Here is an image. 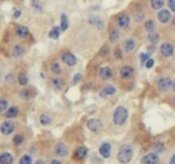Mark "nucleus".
Returning a JSON list of instances; mask_svg holds the SVG:
<instances>
[{"instance_id": "1", "label": "nucleus", "mask_w": 175, "mask_h": 164, "mask_svg": "<svg viewBox=\"0 0 175 164\" xmlns=\"http://www.w3.org/2000/svg\"><path fill=\"white\" fill-rule=\"evenodd\" d=\"M133 157V150L132 147L129 145H123L117 153V160L122 164H128Z\"/></svg>"}, {"instance_id": "2", "label": "nucleus", "mask_w": 175, "mask_h": 164, "mask_svg": "<svg viewBox=\"0 0 175 164\" xmlns=\"http://www.w3.org/2000/svg\"><path fill=\"white\" fill-rule=\"evenodd\" d=\"M128 119V109L125 106H119L113 113V122L116 125H123Z\"/></svg>"}, {"instance_id": "3", "label": "nucleus", "mask_w": 175, "mask_h": 164, "mask_svg": "<svg viewBox=\"0 0 175 164\" xmlns=\"http://www.w3.org/2000/svg\"><path fill=\"white\" fill-rule=\"evenodd\" d=\"M87 127L88 129L91 130L92 132H99L101 128H102V122L99 119H90L87 122Z\"/></svg>"}, {"instance_id": "4", "label": "nucleus", "mask_w": 175, "mask_h": 164, "mask_svg": "<svg viewBox=\"0 0 175 164\" xmlns=\"http://www.w3.org/2000/svg\"><path fill=\"white\" fill-rule=\"evenodd\" d=\"M15 130V124L12 121H4L0 125V132L3 135H9L12 134Z\"/></svg>"}, {"instance_id": "5", "label": "nucleus", "mask_w": 175, "mask_h": 164, "mask_svg": "<svg viewBox=\"0 0 175 164\" xmlns=\"http://www.w3.org/2000/svg\"><path fill=\"white\" fill-rule=\"evenodd\" d=\"M160 158L156 153H149L141 159V162L143 164H158Z\"/></svg>"}, {"instance_id": "6", "label": "nucleus", "mask_w": 175, "mask_h": 164, "mask_svg": "<svg viewBox=\"0 0 175 164\" xmlns=\"http://www.w3.org/2000/svg\"><path fill=\"white\" fill-rule=\"evenodd\" d=\"M116 93V88L114 87L113 85H108L106 87H104V88L100 91V96L102 97V98H106V97H109V96H112Z\"/></svg>"}, {"instance_id": "7", "label": "nucleus", "mask_w": 175, "mask_h": 164, "mask_svg": "<svg viewBox=\"0 0 175 164\" xmlns=\"http://www.w3.org/2000/svg\"><path fill=\"white\" fill-rule=\"evenodd\" d=\"M160 51H161V54H162L164 57H170V56H172V54H173L174 48H173V46L171 45L170 42H165V43H163L162 46H161Z\"/></svg>"}, {"instance_id": "8", "label": "nucleus", "mask_w": 175, "mask_h": 164, "mask_svg": "<svg viewBox=\"0 0 175 164\" xmlns=\"http://www.w3.org/2000/svg\"><path fill=\"white\" fill-rule=\"evenodd\" d=\"M158 85H159V88L161 91L166 92L170 89V87H172V81H171L169 78H162V79H160Z\"/></svg>"}, {"instance_id": "9", "label": "nucleus", "mask_w": 175, "mask_h": 164, "mask_svg": "<svg viewBox=\"0 0 175 164\" xmlns=\"http://www.w3.org/2000/svg\"><path fill=\"white\" fill-rule=\"evenodd\" d=\"M99 153L103 158H109L111 153V146L108 142H104L99 148Z\"/></svg>"}, {"instance_id": "10", "label": "nucleus", "mask_w": 175, "mask_h": 164, "mask_svg": "<svg viewBox=\"0 0 175 164\" xmlns=\"http://www.w3.org/2000/svg\"><path fill=\"white\" fill-rule=\"evenodd\" d=\"M62 61L68 66H73L76 64V58L75 56L71 53H65L62 55Z\"/></svg>"}, {"instance_id": "11", "label": "nucleus", "mask_w": 175, "mask_h": 164, "mask_svg": "<svg viewBox=\"0 0 175 164\" xmlns=\"http://www.w3.org/2000/svg\"><path fill=\"white\" fill-rule=\"evenodd\" d=\"M55 152H56L57 155L60 156V157H66L67 155H68L69 151H68V148H67V146L65 145V143L60 142L56 146Z\"/></svg>"}, {"instance_id": "12", "label": "nucleus", "mask_w": 175, "mask_h": 164, "mask_svg": "<svg viewBox=\"0 0 175 164\" xmlns=\"http://www.w3.org/2000/svg\"><path fill=\"white\" fill-rule=\"evenodd\" d=\"M171 19V14L170 12L168 11V9H162V11L159 12V14H158V20L163 23V24H166L170 21Z\"/></svg>"}, {"instance_id": "13", "label": "nucleus", "mask_w": 175, "mask_h": 164, "mask_svg": "<svg viewBox=\"0 0 175 164\" xmlns=\"http://www.w3.org/2000/svg\"><path fill=\"white\" fill-rule=\"evenodd\" d=\"M120 75L122 76L123 79L125 80H129L134 75V70L132 67H130V66H123L122 68L120 70Z\"/></svg>"}, {"instance_id": "14", "label": "nucleus", "mask_w": 175, "mask_h": 164, "mask_svg": "<svg viewBox=\"0 0 175 164\" xmlns=\"http://www.w3.org/2000/svg\"><path fill=\"white\" fill-rule=\"evenodd\" d=\"M99 76L104 81H107V80H110L112 78V70L108 66L106 67H102L99 70Z\"/></svg>"}, {"instance_id": "15", "label": "nucleus", "mask_w": 175, "mask_h": 164, "mask_svg": "<svg viewBox=\"0 0 175 164\" xmlns=\"http://www.w3.org/2000/svg\"><path fill=\"white\" fill-rule=\"evenodd\" d=\"M117 25H119L120 28L122 29H126L128 26L130 25V17L128 15H122L119 17L117 19Z\"/></svg>"}, {"instance_id": "16", "label": "nucleus", "mask_w": 175, "mask_h": 164, "mask_svg": "<svg viewBox=\"0 0 175 164\" xmlns=\"http://www.w3.org/2000/svg\"><path fill=\"white\" fill-rule=\"evenodd\" d=\"M87 154H88V149L86 148V147H83V146L78 147L74 152V158L78 159V160H82L83 158H86Z\"/></svg>"}, {"instance_id": "17", "label": "nucleus", "mask_w": 175, "mask_h": 164, "mask_svg": "<svg viewBox=\"0 0 175 164\" xmlns=\"http://www.w3.org/2000/svg\"><path fill=\"white\" fill-rule=\"evenodd\" d=\"M16 34L20 38H25L29 35V29L26 26H18L16 28Z\"/></svg>"}, {"instance_id": "18", "label": "nucleus", "mask_w": 175, "mask_h": 164, "mask_svg": "<svg viewBox=\"0 0 175 164\" xmlns=\"http://www.w3.org/2000/svg\"><path fill=\"white\" fill-rule=\"evenodd\" d=\"M13 163V157L12 154L7 152H4L0 155V164H12Z\"/></svg>"}, {"instance_id": "19", "label": "nucleus", "mask_w": 175, "mask_h": 164, "mask_svg": "<svg viewBox=\"0 0 175 164\" xmlns=\"http://www.w3.org/2000/svg\"><path fill=\"white\" fill-rule=\"evenodd\" d=\"M24 53H25V50L21 45H16L13 46V49H12V56L13 57L20 58V57H22L24 55Z\"/></svg>"}, {"instance_id": "20", "label": "nucleus", "mask_w": 175, "mask_h": 164, "mask_svg": "<svg viewBox=\"0 0 175 164\" xmlns=\"http://www.w3.org/2000/svg\"><path fill=\"white\" fill-rule=\"evenodd\" d=\"M135 46H136V42H135V39H134V38L127 39L126 42H125V50H126V52L127 53H131L134 49H135Z\"/></svg>"}, {"instance_id": "21", "label": "nucleus", "mask_w": 175, "mask_h": 164, "mask_svg": "<svg viewBox=\"0 0 175 164\" xmlns=\"http://www.w3.org/2000/svg\"><path fill=\"white\" fill-rule=\"evenodd\" d=\"M60 32H61V29H60L58 26H55V27L50 30V33H49L50 38H52V39H58L59 36H60Z\"/></svg>"}, {"instance_id": "22", "label": "nucleus", "mask_w": 175, "mask_h": 164, "mask_svg": "<svg viewBox=\"0 0 175 164\" xmlns=\"http://www.w3.org/2000/svg\"><path fill=\"white\" fill-rule=\"evenodd\" d=\"M69 26V22H68V18L65 14H62L61 16V26H60V29L61 31H66L67 28Z\"/></svg>"}, {"instance_id": "23", "label": "nucleus", "mask_w": 175, "mask_h": 164, "mask_svg": "<svg viewBox=\"0 0 175 164\" xmlns=\"http://www.w3.org/2000/svg\"><path fill=\"white\" fill-rule=\"evenodd\" d=\"M52 85L55 89L57 90H61L63 87H64V82L63 80L59 79V78H55L52 80Z\"/></svg>"}, {"instance_id": "24", "label": "nucleus", "mask_w": 175, "mask_h": 164, "mask_svg": "<svg viewBox=\"0 0 175 164\" xmlns=\"http://www.w3.org/2000/svg\"><path fill=\"white\" fill-rule=\"evenodd\" d=\"M18 113H19L18 108H16V106H12V108H9L7 109L5 116H6V118H15V117L18 116Z\"/></svg>"}, {"instance_id": "25", "label": "nucleus", "mask_w": 175, "mask_h": 164, "mask_svg": "<svg viewBox=\"0 0 175 164\" xmlns=\"http://www.w3.org/2000/svg\"><path fill=\"white\" fill-rule=\"evenodd\" d=\"M165 0H150V5L154 9H160L163 7Z\"/></svg>"}, {"instance_id": "26", "label": "nucleus", "mask_w": 175, "mask_h": 164, "mask_svg": "<svg viewBox=\"0 0 175 164\" xmlns=\"http://www.w3.org/2000/svg\"><path fill=\"white\" fill-rule=\"evenodd\" d=\"M119 38H120V31L117 29H113L112 31L109 33V39H110V41L116 42Z\"/></svg>"}, {"instance_id": "27", "label": "nucleus", "mask_w": 175, "mask_h": 164, "mask_svg": "<svg viewBox=\"0 0 175 164\" xmlns=\"http://www.w3.org/2000/svg\"><path fill=\"white\" fill-rule=\"evenodd\" d=\"M154 27H156V24H154V22L151 21V20L146 21L145 24H144V28H145L147 32H153L154 30Z\"/></svg>"}, {"instance_id": "28", "label": "nucleus", "mask_w": 175, "mask_h": 164, "mask_svg": "<svg viewBox=\"0 0 175 164\" xmlns=\"http://www.w3.org/2000/svg\"><path fill=\"white\" fill-rule=\"evenodd\" d=\"M18 82L21 86H25L28 84V78H27V75L25 73H20L19 76H18Z\"/></svg>"}, {"instance_id": "29", "label": "nucleus", "mask_w": 175, "mask_h": 164, "mask_svg": "<svg viewBox=\"0 0 175 164\" xmlns=\"http://www.w3.org/2000/svg\"><path fill=\"white\" fill-rule=\"evenodd\" d=\"M39 121H40V123L42 124V125L46 126V125H50V122H52V120H50V117L46 116L45 113H42V115L40 116V118H39Z\"/></svg>"}, {"instance_id": "30", "label": "nucleus", "mask_w": 175, "mask_h": 164, "mask_svg": "<svg viewBox=\"0 0 175 164\" xmlns=\"http://www.w3.org/2000/svg\"><path fill=\"white\" fill-rule=\"evenodd\" d=\"M50 70L55 73V75H60L61 73V67H60L59 63L58 62H54L50 65Z\"/></svg>"}, {"instance_id": "31", "label": "nucleus", "mask_w": 175, "mask_h": 164, "mask_svg": "<svg viewBox=\"0 0 175 164\" xmlns=\"http://www.w3.org/2000/svg\"><path fill=\"white\" fill-rule=\"evenodd\" d=\"M149 42L151 43H157L158 41H160V35L158 34V33H149Z\"/></svg>"}, {"instance_id": "32", "label": "nucleus", "mask_w": 175, "mask_h": 164, "mask_svg": "<svg viewBox=\"0 0 175 164\" xmlns=\"http://www.w3.org/2000/svg\"><path fill=\"white\" fill-rule=\"evenodd\" d=\"M20 164H32V158L29 155H24L20 159Z\"/></svg>"}, {"instance_id": "33", "label": "nucleus", "mask_w": 175, "mask_h": 164, "mask_svg": "<svg viewBox=\"0 0 175 164\" xmlns=\"http://www.w3.org/2000/svg\"><path fill=\"white\" fill-rule=\"evenodd\" d=\"M8 109V101L6 99H0V113L5 112Z\"/></svg>"}, {"instance_id": "34", "label": "nucleus", "mask_w": 175, "mask_h": 164, "mask_svg": "<svg viewBox=\"0 0 175 164\" xmlns=\"http://www.w3.org/2000/svg\"><path fill=\"white\" fill-rule=\"evenodd\" d=\"M12 142L16 146H20L23 142H24V137H23V135H21V134H16L13 136Z\"/></svg>"}, {"instance_id": "35", "label": "nucleus", "mask_w": 175, "mask_h": 164, "mask_svg": "<svg viewBox=\"0 0 175 164\" xmlns=\"http://www.w3.org/2000/svg\"><path fill=\"white\" fill-rule=\"evenodd\" d=\"M164 149H165V147L162 142H156L154 145V151L157 153H162L164 151Z\"/></svg>"}, {"instance_id": "36", "label": "nucleus", "mask_w": 175, "mask_h": 164, "mask_svg": "<svg viewBox=\"0 0 175 164\" xmlns=\"http://www.w3.org/2000/svg\"><path fill=\"white\" fill-rule=\"evenodd\" d=\"M32 6L33 8L36 9V11H42V6H41V3H40L38 0H32Z\"/></svg>"}, {"instance_id": "37", "label": "nucleus", "mask_w": 175, "mask_h": 164, "mask_svg": "<svg viewBox=\"0 0 175 164\" xmlns=\"http://www.w3.org/2000/svg\"><path fill=\"white\" fill-rule=\"evenodd\" d=\"M20 96H21V98L23 99H29L30 97H31V92H30L29 90H23V91L20 93Z\"/></svg>"}, {"instance_id": "38", "label": "nucleus", "mask_w": 175, "mask_h": 164, "mask_svg": "<svg viewBox=\"0 0 175 164\" xmlns=\"http://www.w3.org/2000/svg\"><path fill=\"white\" fill-rule=\"evenodd\" d=\"M109 52H110V50L109 48L107 46H104L102 49H101V51H100V55L102 56V57H106L107 55L109 54Z\"/></svg>"}, {"instance_id": "39", "label": "nucleus", "mask_w": 175, "mask_h": 164, "mask_svg": "<svg viewBox=\"0 0 175 164\" xmlns=\"http://www.w3.org/2000/svg\"><path fill=\"white\" fill-rule=\"evenodd\" d=\"M149 56H150V53H143V54L140 55V60L142 63H145L147 60L149 59Z\"/></svg>"}, {"instance_id": "40", "label": "nucleus", "mask_w": 175, "mask_h": 164, "mask_svg": "<svg viewBox=\"0 0 175 164\" xmlns=\"http://www.w3.org/2000/svg\"><path fill=\"white\" fill-rule=\"evenodd\" d=\"M82 79H83V75H82V73H76V75H74V78H73V84H77V83H79L80 81H82Z\"/></svg>"}, {"instance_id": "41", "label": "nucleus", "mask_w": 175, "mask_h": 164, "mask_svg": "<svg viewBox=\"0 0 175 164\" xmlns=\"http://www.w3.org/2000/svg\"><path fill=\"white\" fill-rule=\"evenodd\" d=\"M154 65V59H151V58H149V59L145 62V66H146V68H151Z\"/></svg>"}, {"instance_id": "42", "label": "nucleus", "mask_w": 175, "mask_h": 164, "mask_svg": "<svg viewBox=\"0 0 175 164\" xmlns=\"http://www.w3.org/2000/svg\"><path fill=\"white\" fill-rule=\"evenodd\" d=\"M168 6L172 12H175V0H168Z\"/></svg>"}, {"instance_id": "43", "label": "nucleus", "mask_w": 175, "mask_h": 164, "mask_svg": "<svg viewBox=\"0 0 175 164\" xmlns=\"http://www.w3.org/2000/svg\"><path fill=\"white\" fill-rule=\"evenodd\" d=\"M21 15H22V12H21V11H16L15 14H13V18H15V19H18Z\"/></svg>"}, {"instance_id": "44", "label": "nucleus", "mask_w": 175, "mask_h": 164, "mask_svg": "<svg viewBox=\"0 0 175 164\" xmlns=\"http://www.w3.org/2000/svg\"><path fill=\"white\" fill-rule=\"evenodd\" d=\"M169 164H175V154H174L172 157H171V159H170V161H169Z\"/></svg>"}, {"instance_id": "45", "label": "nucleus", "mask_w": 175, "mask_h": 164, "mask_svg": "<svg viewBox=\"0 0 175 164\" xmlns=\"http://www.w3.org/2000/svg\"><path fill=\"white\" fill-rule=\"evenodd\" d=\"M50 164H62L61 162L59 161V160H56V159H54V160H52V161H50Z\"/></svg>"}, {"instance_id": "46", "label": "nucleus", "mask_w": 175, "mask_h": 164, "mask_svg": "<svg viewBox=\"0 0 175 164\" xmlns=\"http://www.w3.org/2000/svg\"><path fill=\"white\" fill-rule=\"evenodd\" d=\"M13 80H15V79H13V76H12V75H7V78H6V81H7V82H8V81L12 82Z\"/></svg>"}, {"instance_id": "47", "label": "nucleus", "mask_w": 175, "mask_h": 164, "mask_svg": "<svg viewBox=\"0 0 175 164\" xmlns=\"http://www.w3.org/2000/svg\"><path fill=\"white\" fill-rule=\"evenodd\" d=\"M35 164H45V163L43 162L42 160H37V161L35 162Z\"/></svg>"}, {"instance_id": "48", "label": "nucleus", "mask_w": 175, "mask_h": 164, "mask_svg": "<svg viewBox=\"0 0 175 164\" xmlns=\"http://www.w3.org/2000/svg\"><path fill=\"white\" fill-rule=\"evenodd\" d=\"M172 90H173V91L175 92V82H174V83H172Z\"/></svg>"}, {"instance_id": "49", "label": "nucleus", "mask_w": 175, "mask_h": 164, "mask_svg": "<svg viewBox=\"0 0 175 164\" xmlns=\"http://www.w3.org/2000/svg\"><path fill=\"white\" fill-rule=\"evenodd\" d=\"M173 25H174V26H175V18H174V19H173Z\"/></svg>"}, {"instance_id": "50", "label": "nucleus", "mask_w": 175, "mask_h": 164, "mask_svg": "<svg viewBox=\"0 0 175 164\" xmlns=\"http://www.w3.org/2000/svg\"><path fill=\"white\" fill-rule=\"evenodd\" d=\"M0 80H1V73H0Z\"/></svg>"}, {"instance_id": "51", "label": "nucleus", "mask_w": 175, "mask_h": 164, "mask_svg": "<svg viewBox=\"0 0 175 164\" xmlns=\"http://www.w3.org/2000/svg\"><path fill=\"white\" fill-rule=\"evenodd\" d=\"M174 101H175V98H174Z\"/></svg>"}]
</instances>
